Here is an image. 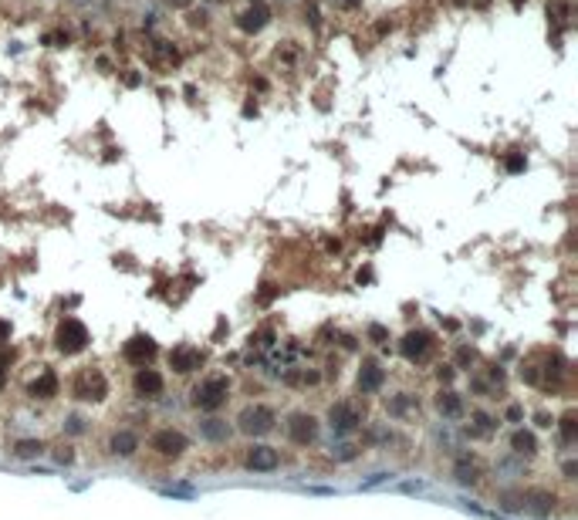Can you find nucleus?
<instances>
[{
    "instance_id": "obj_1",
    "label": "nucleus",
    "mask_w": 578,
    "mask_h": 520,
    "mask_svg": "<svg viewBox=\"0 0 578 520\" xmlns=\"http://www.w3.org/2000/svg\"><path fill=\"white\" fill-rule=\"evenodd\" d=\"M227 399H230V378H227V375H210V378H203V382L190 392V402H193L200 412H216Z\"/></svg>"
},
{
    "instance_id": "obj_2",
    "label": "nucleus",
    "mask_w": 578,
    "mask_h": 520,
    "mask_svg": "<svg viewBox=\"0 0 578 520\" xmlns=\"http://www.w3.org/2000/svg\"><path fill=\"white\" fill-rule=\"evenodd\" d=\"M88 341H91V335H88L85 321H78V318H61V321H58V331H54V348H58L61 355H78V352L88 348Z\"/></svg>"
},
{
    "instance_id": "obj_3",
    "label": "nucleus",
    "mask_w": 578,
    "mask_h": 520,
    "mask_svg": "<svg viewBox=\"0 0 578 520\" xmlns=\"http://www.w3.org/2000/svg\"><path fill=\"white\" fill-rule=\"evenodd\" d=\"M274 422H278V412L271 405H264V402H254L237 416V429L244 436H267L274 429Z\"/></svg>"
},
{
    "instance_id": "obj_4",
    "label": "nucleus",
    "mask_w": 578,
    "mask_h": 520,
    "mask_svg": "<svg viewBox=\"0 0 578 520\" xmlns=\"http://www.w3.org/2000/svg\"><path fill=\"white\" fill-rule=\"evenodd\" d=\"M71 392H75V399H82V402H102L109 396V378H105L98 368H82V372L75 375Z\"/></svg>"
},
{
    "instance_id": "obj_5",
    "label": "nucleus",
    "mask_w": 578,
    "mask_h": 520,
    "mask_svg": "<svg viewBox=\"0 0 578 520\" xmlns=\"http://www.w3.org/2000/svg\"><path fill=\"white\" fill-rule=\"evenodd\" d=\"M329 426L335 436H352L362 426V412L355 402H335L329 405Z\"/></svg>"
},
{
    "instance_id": "obj_6",
    "label": "nucleus",
    "mask_w": 578,
    "mask_h": 520,
    "mask_svg": "<svg viewBox=\"0 0 578 520\" xmlns=\"http://www.w3.org/2000/svg\"><path fill=\"white\" fill-rule=\"evenodd\" d=\"M433 348H436V341H433L430 331H410V335L399 341V352H403V359L410 361V365H423V361L433 355Z\"/></svg>"
},
{
    "instance_id": "obj_7",
    "label": "nucleus",
    "mask_w": 578,
    "mask_h": 520,
    "mask_svg": "<svg viewBox=\"0 0 578 520\" xmlns=\"http://www.w3.org/2000/svg\"><path fill=\"white\" fill-rule=\"evenodd\" d=\"M149 446L159 453V456H169V460H179L186 449H190V440L179 433V429H173V426H163V429H156L153 433V440Z\"/></svg>"
},
{
    "instance_id": "obj_8",
    "label": "nucleus",
    "mask_w": 578,
    "mask_h": 520,
    "mask_svg": "<svg viewBox=\"0 0 578 520\" xmlns=\"http://www.w3.org/2000/svg\"><path fill=\"white\" fill-rule=\"evenodd\" d=\"M288 440L301 449H308L311 442L318 440V419L311 412H294L288 419Z\"/></svg>"
},
{
    "instance_id": "obj_9",
    "label": "nucleus",
    "mask_w": 578,
    "mask_h": 520,
    "mask_svg": "<svg viewBox=\"0 0 578 520\" xmlns=\"http://www.w3.org/2000/svg\"><path fill=\"white\" fill-rule=\"evenodd\" d=\"M244 466L254 470V473H274L281 466V453L274 446H267V442H257V446H250L244 453Z\"/></svg>"
},
{
    "instance_id": "obj_10",
    "label": "nucleus",
    "mask_w": 578,
    "mask_h": 520,
    "mask_svg": "<svg viewBox=\"0 0 578 520\" xmlns=\"http://www.w3.org/2000/svg\"><path fill=\"white\" fill-rule=\"evenodd\" d=\"M132 389H135V396H139V399H159V396H163V389H166L163 372H156L153 365H142V368H135Z\"/></svg>"
},
{
    "instance_id": "obj_11",
    "label": "nucleus",
    "mask_w": 578,
    "mask_h": 520,
    "mask_svg": "<svg viewBox=\"0 0 578 520\" xmlns=\"http://www.w3.org/2000/svg\"><path fill=\"white\" fill-rule=\"evenodd\" d=\"M159 355V345L149 338V335H135V338H129L122 348V359L129 365H135V368H142V365H149V361Z\"/></svg>"
},
{
    "instance_id": "obj_12",
    "label": "nucleus",
    "mask_w": 578,
    "mask_h": 520,
    "mask_svg": "<svg viewBox=\"0 0 578 520\" xmlns=\"http://www.w3.org/2000/svg\"><path fill=\"white\" fill-rule=\"evenodd\" d=\"M555 500H558V497H555L551 490L531 486V490H524V493H521V510H524V514H531V517H537V520H544V517H551Z\"/></svg>"
},
{
    "instance_id": "obj_13",
    "label": "nucleus",
    "mask_w": 578,
    "mask_h": 520,
    "mask_svg": "<svg viewBox=\"0 0 578 520\" xmlns=\"http://www.w3.org/2000/svg\"><path fill=\"white\" fill-rule=\"evenodd\" d=\"M169 368H173L176 375H193V372L203 368V352H200L197 345H176V348L169 352Z\"/></svg>"
},
{
    "instance_id": "obj_14",
    "label": "nucleus",
    "mask_w": 578,
    "mask_h": 520,
    "mask_svg": "<svg viewBox=\"0 0 578 520\" xmlns=\"http://www.w3.org/2000/svg\"><path fill=\"white\" fill-rule=\"evenodd\" d=\"M355 385H359V392H362V396H375V392H382V385H386V368H382L375 359H366L362 365H359Z\"/></svg>"
},
{
    "instance_id": "obj_15",
    "label": "nucleus",
    "mask_w": 578,
    "mask_h": 520,
    "mask_svg": "<svg viewBox=\"0 0 578 520\" xmlns=\"http://www.w3.org/2000/svg\"><path fill=\"white\" fill-rule=\"evenodd\" d=\"M267 24H271V10H267L260 0H250L247 7L241 10V17H237V27H241L244 34H260Z\"/></svg>"
},
{
    "instance_id": "obj_16",
    "label": "nucleus",
    "mask_w": 578,
    "mask_h": 520,
    "mask_svg": "<svg viewBox=\"0 0 578 520\" xmlns=\"http://www.w3.org/2000/svg\"><path fill=\"white\" fill-rule=\"evenodd\" d=\"M58 385H61L58 375H54L51 368H41L38 378L27 382V396H31V399H54V396H58Z\"/></svg>"
},
{
    "instance_id": "obj_17",
    "label": "nucleus",
    "mask_w": 578,
    "mask_h": 520,
    "mask_svg": "<svg viewBox=\"0 0 578 520\" xmlns=\"http://www.w3.org/2000/svg\"><path fill=\"white\" fill-rule=\"evenodd\" d=\"M135 449H139V436L132 433V429H119V433H112V440H109V453L112 456H135Z\"/></svg>"
},
{
    "instance_id": "obj_18",
    "label": "nucleus",
    "mask_w": 578,
    "mask_h": 520,
    "mask_svg": "<svg viewBox=\"0 0 578 520\" xmlns=\"http://www.w3.org/2000/svg\"><path fill=\"white\" fill-rule=\"evenodd\" d=\"M436 412L447 416V419H460L463 416V399L456 396L454 389H440L436 392Z\"/></svg>"
},
{
    "instance_id": "obj_19",
    "label": "nucleus",
    "mask_w": 578,
    "mask_h": 520,
    "mask_svg": "<svg viewBox=\"0 0 578 520\" xmlns=\"http://www.w3.org/2000/svg\"><path fill=\"white\" fill-rule=\"evenodd\" d=\"M500 419L491 416V412H470V433L474 436H494Z\"/></svg>"
},
{
    "instance_id": "obj_20",
    "label": "nucleus",
    "mask_w": 578,
    "mask_h": 520,
    "mask_svg": "<svg viewBox=\"0 0 578 520\" xmlns=\"http://www.w3.org/2000/svg\"><path fill=\"white\" fill-rule=\"evenodd\" d=\"M200 436L210 440V442H227L230 440V426H227L223 419L213 416V419H203V422H200Z\"/></svg>"
},
{
    "instance_id": "obj_21",
    "label": "nucleus",
    "mask_w": 578,
    "mask_h": 520,
    "mask_svg": "<svg viewBox=\"0 0 578 520\" xmlns=\"http://www.w3.org/2000/svg\"><path fill=\"white\" fill-rule=\"evenodd\" d=\"M511 449L518 453V456H535L537 453V436L531 429H514V436H511Z\"/></svg>"
},
{
    "instance_id": "obj_22",
    "label": "nucleus",
    "mask_w": 578,
    "mask_h": 520,
    "mask_svg": "<svg viewBox=\"0 0 578 520\" xmlns=\"http://www.w3.org/2000/svg\"><path fill=\"white\" fill-rule=\"evenodd\" d=\"M10 453H14L17 460H34V456H41L44 453V442L41 440H17Z\"/></svg>"
},
{
    "instance_id": "obj_23",
    "label": "nucleus",
    "mask_w": 578,
    "mask_h": 520,
    "mask_svg": "<svg viewBox=\"0 0 578 520\" xmlns=\"http://www.w3.org/2000/svg\"><path fill=\"white\" fill-rule=\"evenodd\" d=\"M386 409H389V416L403 419V416L413 409V396H410V392H399V396H392V399L386 402Z\"/></svg>"
},
{
    "instance_id": "obj_24",
    "label": "nucleus",
    "mask_w": 578,
    "mask_h": 520,
    "mask_svg": "<svg viewBox=\"0 0 578 520\" xmlns=\"http://www.w3.org/2000/svg\"><path fill=\"white\" fill-rule=\"evenodd\" d=\"M454 473H456V480H460V483H477V480H480V470H477L467 456H460V460H456Z\"/></svg>"
},
{
    "instance_id": "obj_25",
    "label": "nucleus",
    "mask_w": 578,
    "mask_h": 520,
    "mask_svg": "<svg viewBox=\"0 0 578 520\" xmlns=\"http://www.w3.org/2000/svg\"><path fill=\"white\" fill-rule=\"evenodd\" d=\"M548 375H551V382H555V375H562L565 368H544ZM521 378L524 382H531V385H537V378H541V368L537 365H521Z\"/></svg>"
},
{
    "instance_id": "obj_26",
    "label": "nucleus",
    "mask_w": 578,
    "mask_h": 520,
    "mask_svg": "<svg viewBox=\"0 0 578 520\" xmlns=\"http://www.w3.org/2000/svg\"><path fill=\"white\" fill-rule=\"evenodd\" d=\"M153 54H156L163 65H176V58H179V54H176V47H173V44H166V41H153Z\"/></svg>"
},
{
    "instance_id": "obj_27",
    "label": "nucleus",
    "mask_w": 578,
    "mask_h": 520,
    "mask_svg": "<svg viewBox=\"0 0 578 520\" xmlns=\"http://www.w3.org/2000/svg\"><path fill=\"white\" fill-rule=\"evenodd\" d=\"M575 436H578V422H575V412H568V416L562 419V442H565V446H572V442H575Z\"/></svg>"
},
{
    "instance_id": "obj_28",
    "label": "nucleus",
    "mask_w": 578,
    "mask_h": 520,
    "mask_svg": "<svg viewBox=\"0 0 578 520\" xmlns=\"http://www.w3.org/2000/svg\"><path fill=\"white\" fill-rule=\"evenodd\" d=\"M369 338H372V341H375V345H382V341L389 338V331H386L382 324H369Z\"/></svg>"
},
{
    "instance_id": "obj_29",
    "label": "nucleus",
    "mask_w": 578,
    "mask_h": 520,
    "mask_svg": "<svg viewBox=\"0 0 578 520\" xmlns=\"http://www.w3.org/2000/svg\"><path fill=\"white\" fill-rule=\"evenodd\" d=\"M389 477H392V473H375V477H369V480L362 483V490H369V486H375V483H386Z\"/></svg>"
},
{
    "instance_id": "obj_30",
    "label": "nucleus",
    "mask_w": 578,
    "mask_h": 520,
    "mask_svg": "<svg viewBox=\"0 0 578 520\" xmlns=\"http://www.w3.org/2000/svg\"><path fill=\"white\" fill-rule=\"evenodd\" d=\"M507 169H511V172H521V169H524V159H521V156H511V159H507Z\"/></svg>"
},
{
    "instance_id": "obj_31",
    "label": "nucleus",
    "mask_w": 578,
    "mask_h": 520,
    "mask_svg": "<svg viewBox=\"0 0 578 520\" xmlns=\"http://www.w3.org/2000/svg\"><path fill=\"white\" fill-rule=\"evenodd\" d=\"M331 3H335V7H342V10H355L362 0H331Z\"/></svg>"
},
{
    "instance_id": "obj_32",
    "label": "nucleus",
    "mask_w": 578,
    "mask_h": 520,
    "mask_svg": "<svg viewBox=\"0 0 578 520\" xmlns=\"http://www.w3.org/2000/svg\"><path fill=\"white\" fill-rule=\"evenodd\" d=\"M436 375H440V382H450V378H454V368H450V365H440Z\"/></svg>"
},
{
    "instance_id": "obj_33",
    "label": "nucleus",
    "mask_w": 578,
    "mask_h": 520,
    "mask_svg": "<svg viewBox=\"0 0 578 520\" xmlns=\"http://www.w3.org/2000/svg\"><path fill=\"white\" fill-rule=\"evenodd\" d=\"M521 416H524V412H521V405H511V409H507V419H511V422H518Z\"/></svg>"
},
{
    "instance_id": "obj_34",
    "label": "nucleus",
    "mask_w": 578,
    "mask_h": 520,
    "mask_svg": "<svg viewBox=\"0 0 578 520\" xmlns=\"http://www.w3.org/2000/svg\"><path fill=\"white\" fill-rule=\"evenodd\" d=\"M68 429H71V433H82V419L71 416V419H68Z\"/></svg>"
},
{
    "instance_id": "obj_35",
    "label": "nucleus",
    "mask_w": 578,
    "mask_h": 520,
    "mask_svg": "<svg viewBox=\"0 0 578 520\" xmlns=\"http://www.w3.org/2000/svg\"><path fill=\"white\" fill-rule=\"evenodd\" d=\"M166 3H169V7H176V10H179V7H190V3H193V0H166Z\"/></svg>"
},
{
    "instance_id": "obj_36",
    "label": "nucleus",
    "mask_w": 578,
    "mask_h": 520,
    "mask_svg": "<svg viewBox=\"0 0 578 520\" xmlns=\"http://www.w3.org/2000/svg\"><path fill=\"white\" fill-rule=\"evenodd\" d=\"M0 338H10V324L7 321H0Z\"/></svg>"
}]
</instances>
